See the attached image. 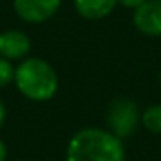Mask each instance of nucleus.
Listing matches in <instances>:
<instances>
[{
	"label": "nucleus",
	"instance_id": "nucleus-1",
	"mask_svg": "<svg viewBox=\"0 0 161 161\" xmlns=\"http://www.w3.org/2000/svg\"><path fill=\"white\" fill-rule=\"evenodd\" d=\"M66 161H125L121 139L102 128H83L71 137Z\"/></svg>",
	"mask_w": 161,
	"mask_h": 161
},
{
	"label": "nucleus",
	"instance_id": "nucleus-2",
	"mask_svg": "<svg viewBox=\"0 0 161 161\" xmlns=\"http://www.w3.org/2000/svg\"><path fill=\"white\" fill-rule=\"evenodd\" d=\"M16 87L31 101H49L57 92V75L47 61L38 57L25 59L14 73Z\"/></svg>",
	"mask_w": 161,
	"mask_h": 161
},
{
	"label": "nucleus",
	"instance_id": "nucleus-3",
	"mask_svg": "<svg viewBox=\"0 0 161 161\" xmlns=\"http://www.w3.org/2000/svg\"><path fill=\"white\" fill-rule=\"evenodd\" d=\"M108 123L111 132L116 137H128L135 130L139 123V113H137L135 102L128 99H116L108 111Z\"/></svg>",
	"mask_w": 161,
	"mask_h": 161
},
{
	"label": "nucleus",
	"instance_id": "nucleus-4",
	"mask_svg": "<svg viewBox=\"0 0 161 161\" xmlns=\"http://www.w3.org/2000/svg\"><path fill=\"white\" fill-rule=\"evenodd\" d=\"M61 0H14V9L21 19L28 23H42L52 18Z\"/></svg>",
	"mask_w": 161,
	"mask_h": 161
},
{
	"label": "nucleus",
	"instance_id": "nucleus-5",
	"mask_svg": "<svg viewBox=\"0 0 161 161\" xmlns=\"http://www.w3.org/2000/svg\"><path fill=\"white\" fill-rule=\"evenodd\" d=\"M133 25L144 35H161V0H146L135 9Z\"/></svg>",
	"mask_w": 161,
	"mask_h": 161
},
{
	"label": "nucleus",
	"instance_id": "nucleus-6",
	"mask_svg": "<svg viewBox=\"0 0 161 161\" xmlns=\"http://www.w3.org/2000/svg\"><path fill=\"white\" fill-rule=\"evenodd\" d=\"M31 42L30 36L18 30H9V31L0 35V56L5 59H23L28 56Z\"/></svg>",
	"mask_w": 161,
	"mask_h": 161
},
{
	"label": "nucleus",
	"instance_id": "nucleus-7",
	"mask_svg": "<svg viewBox=\"0 0 161 161\" xmlns=\"http://www.w3.org/2000/svg\"><path fill=\"white\" fill-rule=\"evenodd\" d=\"M118 0H75V7L78 14L83 16L85 19H102L111 11Z\"/></svg>",
	"mask_w": 161,
	"mask_h": 161
},
{
	"label": "nucleus",
	"instance_id": "nucleus-8",
	"mask_svg": "<svg viewBox=\"0 0 161 161\" xmlns=\"http://www.w3.org/2000/svg\"><path fill=\"white\" fill-rule=\"evenodd\" d=\"M142 125L151 133H161V104H154L142 113Z\"/></svg>",
	"mask_w": 161,
	"mask_h": 161
},
{
	"label": "nucleus",
	"instance_id": "nucleus-9",
	"mask_svg": "<svg viewBox=\"0 0 161 161\" xmlns=\"http://www.w3.org/2000/svg\"><path fill=\"white\" fill-rule=\"evenodd\" d=\"M14 73H16V69L12 68L11 61L0 56V88L7 87L14 80Z\"/></svg>",
	"mask_w": 161,
	"mask_h": 161
},
{
	"label": "nucleus",
	"instance_id": "nucleus-10",
	"mask_svg": "<svg viewBox=\"0 0 161 161\" xmlns=\"http://www.w3.org/2000/svg\"><path fill=\"white\" fill-rule=\"evenodd\" d=\"M123 7H128V9H137L146 2V0H118Z\"/></svg>",
	"mask_w": 161,
	"mask_h": 161
},
{
	"label": "nucleus",
	"instance_id": "nucleus-11",
	"mask_svg": "<svg viewBox=\"0 0 161 161\" xmlns=\"http://www.w3.org/2000/svg\"><path fill=\"white\" fill-rule=\"evenodd\" d=\"M5 156H7V147H5L4 140H0V161H5Z\"/></svg>",
	"mask_w": 161,
	"mask_h": 161
},
{
	"label": "nucleus",
	"instance_id": "nucleus-12",
	"mask_svg": "<svg viewBox=\"0 0 161 161\" xmlns=\"http://www.w3.org/2000/svg\"><path fill=\"white\" fill-rule=\"evenodd\" d=\"M4 119H5V108H4V102L0 101V126H2Z\"/></svg>",
	"mask_w": 161,
	"mask_h": 161
}]
</instances>
